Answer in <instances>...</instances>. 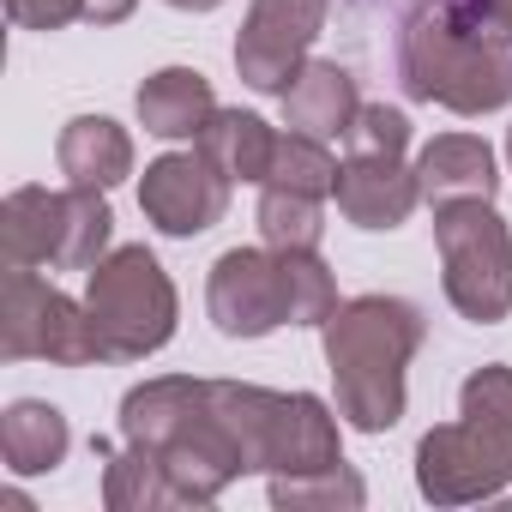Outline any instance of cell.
Returning <instances> with one entry per match:
<instances>
[{"instance_id": "6da1fadb", "label": "cell", "mask_w": 512, "mask_h": 512, "mask_svg": "<svg viewBox=\"0 0 512 512\" xmlns=\"http://www.w3.org/2000/svg\"><path fill=\"white\" fill-rule=\"evenodd\" d=\"M121 440L163 458L181 506H211L229 482L247 476L241 440L217 404V380L157 374L121 398Z\"/></svg>"}, {"instance_id": "7a4b0ae2", "label": "cell", "mask_w": 512, "mask_h": 512, "mask_svg": "<svg viewBox=\"0 0 512 512\" xmlns=\"http://www.w3.org/2000/svg\"><path fill=\"white\" fill-rule=\"evenodd\" d=\"M398 79L416 103L494 115L512 103V37L476 25L458 0H416L398 25Z\"/></svg>"}, {"instance_id": "3957f363", "label": "cell", "mask_w": 512, "mask_h": 512, "mask_svg": "<svg viewBox=\"0 0 512 512\" xmlns=\"http://www.w3.org/2000/svg\"><path fill=\"white\" fill-rule=\"evenodd\" d=\"M428 326L398 296H356L338 302L320 326L326 368L338 380V416L362 434H386L404 416V374L422 350Z\"/></svg>"}, {"instance_id": "277c9868", "label": "cell", "mask_w": 512, "mask_h": 512, "mask_svg": "<svg viewBox=\"0 0 512 512\" xmlns=\"http://www.w3.org/2000/svg\"><path fill=\"white\" fill-rule=\"evenodd\" d=\"M103 362H145L175 338V284L145 247H109L85 284Z\"/></svg>"}, {"instance_id": "5b68a950", "label": "cell", "mask_w": 512, "mask_h": 512, "mask_svg": "<svg viewBox=\"0 0 512 512\" xmlns=\"http://www.w3.org/2000/svg\"><path fill=\"white\" fill-rule=\"evenodd\" d=\"M434 253L446 302L470 326H500L512 314V229L494 199L434 205Z\"/></svg>"}, {"instance_id": "8992f818", "label": "cell", "mask_w": 512, "mask_h": 512, "mask_svg": "<svg viewBox=\"0 0 512 512\" xmlns=\"http://www.w3.org/2000/svg\"><path fill=\"white\" fill-rule=\"evenodd\" d=\"M0 356L7 362H61V368L103 362L91 308L73 302L67 290H55L49 278H37V266H7V278H0Z\"/></svg>"}, {"instance_id": "52a82bcc", "label": "cell", "mask_w": 512, "mask_h": 512, "mask_svg": "<svg viewBox=\"0 0 512 512\" xmlns=\"http://www.w3.org/2000/svg\"><path fill=\"white\" fill-rule=\"evenodd\" d=\"M512 482V428L494 422H440L416 446V488L434 506H470Z\"/></svg>"}, {"instance_id": "ba28073f", "label": "cell", "mask_w": 512, "mask_h": 512, "mask_svg": "<svg viewBox=\"0 0 512 512\" xmlns=\"http://www.w3.org/2000/svg\"><path fill=\"white\" fill-rule=\"evenodd\" d=\"M326 7L332 0H253L247 19H241V37H235L241 85L266 91V97H284L290 79L308 67L314 37L326 31Z\"/></svg>"}, {"instance_id": "9c48e42d", "label": "cell", "mask_w": 512, "mask_h": 512, "mask_svg": "<svg viewBox=\"0 0 512 512\" xmlns=\"http://www.w3.org/2000/svg\"><path fill=\"white\" fill-rule=\"evenodd\" d=\"M205 308L211 326L223 338H266L278 326H290V290H284V260L278 247H229L211 266L205 284Z\"/></svg>"}, {"instance_id": "30bf717a", "label": "cell", "mask_w": 512, "mask_h": 512, "mask_svg": "<svg viewBox=\"0 0 512 512\" xmlns=\"http://www.w3.org/2000/svg\"><path fill=\"white\" fill-rule=\"evenodd\" d=\"M139 211H145L163 235L187 241V235H205V229L223 223V211H229V181L205 163L199 145H193V151H169V157L145 163Z\"/></svg>"}, {"instance_id": "8fae6325", "label": "cell", "mask_w": 512, "mask_h": 512, "mask_svg": "<svg viewBox=\"0 0 512 512\" xmlns=\"http://www.w3.org/2000/svg\"><path fill=\"white\" fill-rule=\"evenodd\" d=\"M332 199L356 229H398L416 211L422 187H416V169H404V157H356V151H344Z\"/></svg>"}, {"instance_id": "7c38bea8", "label": "cell", "mask_w": 512, "mask_h": 512, "mask_svg": "<svg viewBox=\"0 0 512 512\" xmlns=\"http://www.w3.org/2000/svg\"><path fill=\"white\" fill-rule=\"evenodd\" d=\"M416 187L428 205H458V199H494L500 193V169L488 139L476 133H440L422 145L416 157Z\"/></svg>"}, {"instance_id": "4fadbf2b", "label": "cell", "mask_w": 512, "mask_h": 512, "mask_svg": "<svg viewBox=\"0 0 512 512\" xmlns=\"http://www.w3.org/2000/svg\"><path fill=\"white\" fill-rule=\"evenodd\" d=\"M356 109H362L356 79H350V67H338V61H308V67L290 79V91H284V127H296V133H308V139H326V145L350 133Z\"/></svg>"}, {"instance_id": "5bb4252c", "label": "cell", "mask_w": 512, "mask_h": 512, "mask_svg": "<svg viewBox=\"0 0 512 512\" xmlns=\"http://www.w3.org/2000/svg\"><path fill=\"white\" fill-rule=\"evenodd\" d=\"M133 103H139L145 133H157V139H199L205 121L217 115L211 79L199 67H163V73H151Z\"/></svg>"}, {"instance_id": "9a60e30c", "label": "cell", "mask_w": 512, "mask_h": 512, "mask_svg": "<svg viewBox=\"0 0 512 512\" xmlns=\"http://www.w3.org/2000/svg\"><path fill=\"white\" fill-rule=\"evenodd\" d=\"M55 157H61V175L73 181V187H121L127 175H133V139H127V127H115L109 115H73L67 127H61V145H55Z\"/></svg>"}, {"instance_id": "2e32d148", "label": "cell", "mask_w": 512, "mask_h": 512, "mask_svg": "<svg viewBox=\"0 0 512 512\" xmlns=\"http://www.w3.org/2000/svg\"><path fill=\"white\" fill-rule=\"evenodd\" d=\"M193 145L205 151V163H211L229 187H235V181L266 187V175H272V151H278V133H272L260 115H253V109H217Z\"/></svg>"}, {"instance_id": "e0dca14e", "label": "cell", "mask_w": 512, "mask_h": 512, "mask_svg": "<svg viewBox=\"0 0 512 512\" xmlns=\"http://www.w3.org/2000/svg\"><path fill=\"white\" fill-rule=\"evenodd\" d=\"M326 464H344L338 416L326 410V398L290 392L284 398V422H278V452H272L266 476H308V470H326Z\"/></svg>"}, {"instance_id": "ac0fdd59", "label": "cell", "mask_w": 512, "mask_h": 512, "mask_svg": "<svg viewBox=\"0 0 512 512\" xmlns=\"http://www.w3.org/2000/svg\"><path fill=\"white\" fill-rule=\"evenodd\" d=\"M67 446H73V428L43 398H19V404H7V416H0V458H7L13 476L55 470L67 458Z\"/></svg>"}, {"instance_id": "d6986e66", "label": "cell", "mask_w": 512, "mask_h": 512, "mask_svg": "<svg viewBox=\"0 0 512 512\" xmlns=\"http://www.w3.org/2000/svg\"><path fill=\"white\" fill-rule=\"evenodd\" d=\"M61 193L49 187H13L7 205H0V253L7 266H55V241H61Z\"/></svg>"}, {"instance_id": "ffe728a7", "label": "cell", "mask_w": 512, "mask_h": 512, "mask_svg": "<svg viewBox=\"0 0 512 512\" xmlns=\"http://www.w3.org/2000/svg\"><path fill=\"white\" fill-rule=\"evenodd\" d=\"M91 452L103 458V506L109 512H169V506H181V494H175L157 452H145V446L115 452L109 440H97Z\"/></svg>"}, {"instance_id": "44dd1931", "label": "cell", "mask_w": 512, "mask_h": 512, "mask_svg": "<svg viewBox=\"0 0 512 512\" xmlns=\"http://www.w3.org/2000/svg\"><path fill=\"white\" fill-rule=\"evenodd\" d=\"M115 235V211L103 199V187H73L61 199V241H55V266L49 272H91Z\"/></svg>"}, {"instance_id": "7402d4cb", "label": "cell", "mask_w": 512, "mask_h": 512, "mask_svg": "<svg viewBox=\"0 0 512 512\" xmlns=\"http://www.w3.org/2000/svg\"><path fill=\"white\" fill-rule=\"evenodd\" d=\"M326 199H308V193H290V187H260V211H253V223H260V241L278 247V253H308L320 247L326 235Z\"/></svg>"}, {"instance_id": "603a6c76", "label": "cell", "mask_w": 512, "mask_h": 512, "mask_svg": "<svg viewBox=\"0 0 512 512\" xmlns=\"http://www.w3.org/2000/svg\"><path fill=\"white\" fill-rule=\"evenodd\" d=\"M266 187H290V193H308V199H332L338 187V157L326 139H308V133H278V151H272V175Z\"/></svg>"}, {"instance_id": "cb8c5ba5", "label": "cell", "mask_w": 512, "mask_h": 512, "mask_svg": "<svg viewBox=\"0 0 512 512\" xmlns=\"http://www.w3.org/2000/svg\"><path fill=\"white\" fill-rule=\"evenodd\" d=\"M368 488L350 464H326L308 476H272V506L284 512H338V506H362Z\"/></svg>"}, {"instance_id": "d4e9b609", "label": "cell", "mask_w": 512, "mask_h": 512, "mask_svg": "<svg viewBox=\"0 0 512 512\" xmlns=\"http://www.w3.org/2000/svg\"><path fill=\"white\" fill-rule=\"evenodd\" d=\"M278 260H284V290H290V326H326L338 308V284H332V266L320 260V247L278 253Z\"/></svg>"}, {"instance_id": "484cf974", "label": "cell", "mask_w": 512, "mask_h": 512, "mask_svg": "<svg viewBox=\"0 0 512 512\" xmlns=\"http://www.w3.org/2000/svg\"><path fill=\"white\" fill-rule=\"evenodd\" d=\"M344 151H356V157H404L410 151V115L392 109V103H362L350 133H344Z\"/></svg>"}, {"instance_id": "4316f807", "label": "cell", "mask_w": 512, "mask_h": 512, "mask_svg": "<svg viewBox=\"0 0 512 512\" xmlns=\"http://www.w3.org/2000/svg\"><path fill=\"white\" fill-rule=\"evenodd\" d=\"M458 416H470V422H494V428H512V368H506V362L476 368V374L458 386Z\"/></svg>"}, {"instance_id": "83f0119b", "label": "cell", "mask_w": 512, "mask_h": 512, "mask_svg": "<svg viewBox=\"0 0 512 512\" xmlns=\"http://www.w3.org/2000/svg\"><path fill=\"white\" fill-rule=\"evenodd\" d=\"M7 19L25 31H61L73 19H85V0H7Z\"/></svg>"}, {"instance_id": "f1b7e54d", "label": "cell", "mask_w": 512, "mask_h": 512, "mask_svg": "<svg viewBox=\"0 0 512 512\" xmlns=\"http://www.w3.org/2000/svg\"><path fill=\"white\" fill-rule=\"evenodd\" d=\"M458 7H464L476 25H488V31L512 37V0H458Z\"/></svg>"}, {"instance_id": "f546056e", "label": "cell", "mask_w": 512, "mask_h": 512, "mask_svg": "<svg viewBox=\"0 0 512 512\" xmlns=\"http://www.w3.org/2000/svg\"><path fill=\"white\" fill-rule=\"evenodd\" d=\"M133 7H139V0H85V19L91 25H121Z\"/></svg>"}, {"instance_id": "4dcf8cb0", "label": "cell", "mask_w": 512, "mask_h": 512, "mask_svg": "<svg viewBox=\"0 0 512 512\" xmlns=\"http://www.w3.org/2000/svg\"><path fill=\"white\" fill-rule=\"evenodd\" d=\"M169 7H181V13H211V7H223V0H169Z\"/></svg>"}, {"instance_id": "1f68e13d", "label": "cell", "mask_w": 512, "mask_h": 512, "mask_svg": "<svg viewBox=\"0 0 512 512\" xmlns=\"http://www.w3.org/2000/svg\"><path fill=\"white\" fill-rule=\"evenodd\" d=\"M506 163H512V127H506Z\"/></svg>"}, {"instance_id": "d6a6232c", "label": "cell", "mask_w": 512, "mask_h": 512, "mask_svg": "<svg viewBox=\"0 0 512 512\" xmlns=\"http://www.w3.org/2000/svg\"><path fill=\"white\" fill-rule=\"evenodd\" d=\"M356 7H374V0H356Z\"/></svg>"}]
</instances>
